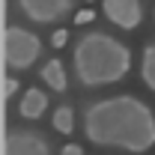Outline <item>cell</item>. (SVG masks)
I'll list each match as a JSON object with an SVG mask.
<instances>
[{"instance_id":"obj_9","label":"cell","mask_w":155,"mask_h":155,"mask_svg":"<svg viewBox=\"0 0 155 155\" xmlns=\"http://www.w3.org/2000/svg\"><path fill=\"white\" fill-rule=\"evenodd\" d=\"M140 81L155 93V42L143 48V57H140Z\"/></svg>"},{"instance_id":"obj_1","label":"cell","mask_w":155,"mask_h":155,"mask_svg":"<svg viewBox=\"0 0 155 155\" xmlns=\"http://www.w3.org/2000/svg\"><path fill=\"white\" fill-rule=\"evenodd\" d=\"M84 134L96 146L146 152L155 146V114L146 101L134 96L101 98L87 107Z\"/></svg>"},{"instance_id":"obj_8","label":"cell","mask_w":155,"mask_h":155,"mask_svg":"<svg viewBox=\"0 0 155 155\" xmlns=\"http://www.w3.org/2000/svg\"><path fill=\"white\" fill-rule=\"evenodd\" d=\"M42 81H45L54 93H63V90L69 87V81H66V69H63V63H60L57 57L48 60V63L42 66Z\"/></svg>"},{"instance_id":"obj_15","label":"cell","mask_w":155,"mask_h":155,"mask_svg":"<svg viewBox=\"0 0 155 155\" xmlns=\"http://www.w3.org/2000/svg\"><path fill=\"white\" fill-rule=\"evenodd\" d=\"M152 18H155V9H152Z\"/></svg>"},{"instance_id":"obj_10","label":"cell","mask_w":155,"mask_h":155,"mask_svg":"<svg viewBox=\"0 0 155 155\" xmlns=\"http://www.w3.org/2000/svg\"><path fill=\"white\" fill-rule=\"evenodd\" d=\"M54 128H57L60 134H72L75 131V114H72V107H57V114H54Z\"/></svg>"},{"instance_id":"obj_14","label":"cell","mask_w":155,"mask_h":155,"mask_svg":"<svg viewBox=\"0 0 155 155\" xmlns=\"http://www.w3.org/2000/svg\"><path fill=\"white\" fill-rule=\"evenodd\" d=\"M60 155H84V149L78 146V143H69V146H63V152Z\"/></svg>"},{"instance_id":"obj_12","label":"cell","mask_w":155,"mask_h":155,"mask_svg":"<svg viewBox=\"0 0 155 155\" xmlns=\"http://www.w3.org/2000/svg\"><path fill=\"white\" fill-rule=\"evenodd\" d=\"M15 90H18V81L15 78H3V98H9Z\"/></svg>"},{"instance_id":"obj_7","label":"cell","mask_w":155,"mask_h":155,"mask_svg":"<svg viewBox=\"0 0 155 155\" xmlns=\"http://www.w3.org/2000/svg\"><path fill=\"white\" fill-rule=\"evenodd\" d=\"M45 107H48V96L42 90H27L24 98H21V104H18V114L24 119H39L45 114Z\"/></svg>"},{"instance_id":"obj_3","label":"cell","mask_w":155,"mask_h":155,"mask_svg":"<svg viewBox=\"0 0 155 155\" xmlns=\"http://www.w3.org/2000/svg\"><path fill=\"white\" fill-rule=\"evenodd\" d=\"M42 54V42L36 33L24 30V27H6L3 30V60L9 69H30Z\"/></svg>"},{"instance_id":"obj_4","label":"cell","mask_w":155,"mask_h":155,"mask_svg":"<svg viewBox=\"0 0 155 155\" xmlns=\"http://www.w3.org/2000/svg\"><path fill=\"white\" fill-rule=\"evenodd\" d=\"M18 9L36 24H54V21L66 18L75 6V0H15Z\"/></svg>"},{"instance_id":"obj_13","label":"cell","mask_w":155,"mask_h":155,"mask_svg":"<svg viewBox=\"0 0 155 155\" xmlns=\"http://www.w3.org/2000/svg\"><path fill=\"white\" fill-rule=\"evenodd\" d=\"M93 18H96V12H93V9H81V12L75 15L78 24H87V21H93Z\"/></svg>"},{"instance_id":"obj_11","label":"cell","mask_w":155,"mask_h":155,"mask_svg":"<svg viewBox=\"0 0 155 155\" xmlns=\"http://www.w3.org/2000/svg\"><path fill=\"white\" fill-rule=\"evenodd\" d=\"M66 42H69V30H57V33L51 36V45H54V48H63Z\"/></svg>"},{"instance_id":"obj_2","label":"cell","mask_w":155,"mask_h":155,"mask_svg":"<svg viewBox=\"0 0 155 155\" xmlns=\"http://www.w3.org/2000/svg\"><path fill=\"white\" fill-rule=\"evenodd\" d=\"M75 75L84 87H107L128 75L131 51L107 33H87L75 45Z\"/></svg>"},{"instance_id":"obj_5","label":"cell","mask_w":155,"mask_h":155,"mask_svg":"<svg viewBox=\"0 0 155 155\" xmlns=\"http://www.w3.org/2000/svg\"><path fill=\"white\" fill-rule=\"evenodd\" d=\"M3 155H51L48 140L30 128H18V131H9L3 140Z\"/></svg>"},{"instance_id":"obj_6","label":"cell","mask_w":155,"mask_h":155,"mask_svg":"<svg viewBox=\"0 0 155 155\" xmlns=\"http://www.w3.org/2000/svg\"><path fill=\"white\" fill-rule=\"evenodd\" d=\"M101 12L107 15L110 24L122 27V30H134L137 24L143 21V6L140 0H104Z\"/></svg>"}]
</instances>
